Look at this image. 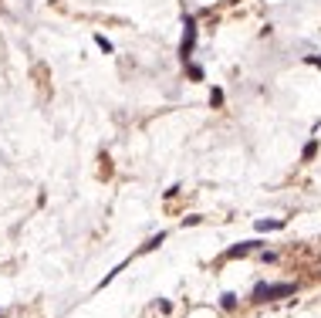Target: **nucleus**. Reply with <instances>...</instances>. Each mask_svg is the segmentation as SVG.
Returning a JSON list of instances; mask_svg holds the SVG:
<instances>
[{
  "mask_svg": "<svg viewBox=\"0 0 321 318\" xmlns=\"http://www.w3.org/2000/svg\"><path fill=\"white\" fill-rule=\"evenodd\" d=\"M294 288H298V284H291V281H281V284H257V288H254V301H274V298H288V295H294Z\"/></svg>",
  "mask_w": 321,
  "mask_h": 318,
  "instance_id": "nucleus-1",
  "label": "nucleus"
},
{
  "mask_svg": "<svg viewBox=\"0 0 321 318\" xmlns=\"http://www.w3.org/2000/svg\"><path fill=\"white\" fill-rule=\"evenodd\" d=\"M193 44H196V21H193V17H186V34H183V44H179V58H183V61H189Z\"/></svg>",
  "mask_w": 321,
  "mask_h": 318,
  "instance_id": "nucleus-2",
  "label": "nucleus"
},
{
  "mask_svg": "<svg viewBox=\"0 0 321 318\" xmlns=\"http://www.w3.org/2000/svg\"><path fill=\"white\" fill-rule=\"evenodd\" d=\"M257 247V240H247V244H237V247H230L227 250V257H247L250 250Z\"/></svg>",
  "mask_w": 321,
  "mask_h": 318,
  "instance_id": "nucleus-3",
  "label": "nucleus"
},
{
  "mask_svg": "<svg viewBox=\"0 0 321 318\" xmlns=\"http://www.w3.org/2000/svg\"><path fill=\"white\" fill-rule=\"evenodd\" d=\"M284 220H257V230H281Z\"/></svg>",
  "mask_w": 321,
  "mask_h": 318,
  "instance_id": "nucleus-4",
  "label": "nucleus"
},
{
  "mask_svg": "<svg viewBox=\"0 0 321 318\" xmlns=\"http://www.w3.org/2000/svg\"><path fill=\"white\" fill-rule=\"evenodd\" d=\"M220 308H223V311H233V308H237V295H223L220 298Z\"/></svg>",
  "mask_w": 321,
  "mask_h": 318,
  "instance_id": "nucleus-5",
  "label": "nucleus"
},
{
  "mask_svg": "<svg viewBox=\"0 0 321 318\" xmlns=\"http://www.w3.org/2000/svg\"><path fill=\"white\" fill-rule=\"evenodd\" d=\"M95 44H98L101 51H105V55H112V41H109L105 34H95Z\"/></svg>",
  "mask_w": 321,
  "mask_h": 318,
  "instance_id": "nucleus-6",
  "label": "nucleus"
},
{
  "mask_svg": "<svg viewBox=\"0 0 321 318\" xmlns=\"http://www.w3.org/2000/svg\"><path fill=\"white\" fill-rule=\"evenodd\" d=\"M314 152H318V142H308V146H304V152H301V156H304V159H314Z\"/></svg>",
  "mask_w": 321,
  "mask_h": 318,
  "instance_id": "nucleus-7",
  "label": "nucleus"
},
{
  "mask_svg": "<svg viewBox=\"0 0 321 318\" xmlns=\"http://www.w3.org/2000/svg\"><path fill=\"white\" fill-rule=\"evenodd\" d=\"M210 105L217 109V105H223V91L220 88H213V95H210Z\"/></svg>",
  "mask_w": 321,
  "mask_h": 318,
  "instance_id": "nucleus-8",
  "label": "nucleus"
},
{
  "mask_svg": "<svg viewBox=\"0 0 321 318\" xmlns=\"http://www.w3.org/2000/svg\"><path fill=\"white\" fill-rule=\"evenodd\" d=\"M308 61H311V65H321V58H314V55H311V58H308Z\"/></svg>",
  "mask_w": 321,
  "mask_h": 318,
  "instance_id": "nucleus-9",
  "label": "nucleus"
},
{
  "mask_svg": "<svg viewBox=\"0 0 321 318\" xmlns=\"http://www.w3.org/2000/svg\"><path fill=\"white\" fill-rule=\"evenodd\" d=\"M0 318H4V311H0Z\"/></svg>",
  "mask_w": 321,
  "mask_h": 318,
  "instance_id": "nucleus-10",
  "label": "nucleus"
}]
</instances>
